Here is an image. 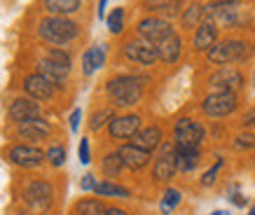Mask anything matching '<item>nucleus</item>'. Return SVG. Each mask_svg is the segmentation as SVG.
<instances>
[{
    "mask_svg": "<svg viewBox=\"0 0 255 215\" xmlns=\"http://www.w3.org/2000/svg\"><path fill=\"white\" fill-rule=\"evenodd\" d=\"M115 119V112H113V108H103V110H99V112H94L92 115V122H89V129L92 131H99L103 129L106 124H110Z\"/></svg>",
    "mask_w": 255,
    "mask_h": 215,
    "instance_id": "nucleus-28",
    "label": "nucleus"
},
{
    "mask_svg": "<svg viewBox=\"0 0 255 215\" xmlns=\"http://www.w3.org/2000/svg\"><path fill=\"white\" fill-rule=\"evenodd\" d=\"M94 194H96V197H120V199H127L131 192H129L127 187H122V185H115V183H110V180H103V183L96 185Z\"/></svg>",
    "mask_w": 255,
    "mask_h": 215,
    "instance_id": "nucleus-25",
    "label": "nucleus"
},
{
    "mask_svg": "<svg viewBox=\"0 0 255 215\" xmlns=\"http://www.w3.org/2000/svg\"><path fill=\"white\" fill-rule=\"evenodd\" d=\"M220 166H223V159H218L216 164L204 173V178H201V185H204V187H211V185L216 183V176H218V171H220Z\"/></svg>",
    "mask_w": 255,
    "mask_h": 215,
    "instance_id": "nucleus-34",
    "label": "nucleus"
},
{
    "mask_svg": "<svg viewBox=\"0 0 255 215\" xmlns=\"http://www.w3.org/2000/svg\"><path fill=\"white\" fill-rule=\"evenodd\" d=\"M122 54H124V59H129L131 63H138V66H155L159 61L157 47L145 42L143 38L127 40L122 45Z\"/></svg>",
    "mask_w": 255,
    "mask_h": 215,
    "instance_id": "nucleus-7",
    "label": "nucleus"
},
{
    "mask_svg": "<svg viewBox=\"0 0 255 215\" xmlns=\"http://www.w3.org/2000/svg\"><path fill=\"white\" fill-rule=\"evenodd\" d=\"M136 31H138V38H143L145 42H150V45H159L164 38H169V35H173V23L169 21V19H164V16H155L150 14L145 16V19H140L138 26H136Z\"/></svg>",
    "mask_w": 255,
    "mask_h": 215,
    "instance_id": "nucleus-4",
    "label": "nucleus"
},
{
    "mask_svg": "<svg viewBox=\"0 0 255 215\" xmlns=\"http://www.w3.org/2000/svg\"><path fill=\"white\" fill-rule=\"evenodd\" d=\"M80 161H82V164H89V161H92V152H89V140L87 138H82L80 140Z\"/></svg>",
    "mask_w": 255,
    "mask_h": 215,
    "instance_id": "nucleus-37",
    "label": "nucleus"
},
{
    "mask_svg": "<svg viewBox=\"0 0 255 215\" xmlns=\"http://www.w3.org/2000/svg\"><path fill=\"white\" fill-rule=\"evenodd\" d=\"M220 2H234V0H209V5H220Z\"/></svg>",
    "mask_w": 255,
    "mask_h": 215,
    "instance_id": "nucleus-44",
    "label": "nucleus"
},
{
    "mask_svg": "<svg viewBox=\"0 0 255 215\" xmlns=\"http://www.w3.org/2000/svg\"><path fill=\"white\" fill-rule=\"evenodd\" d=\"M145 9L147 12H155V16H164V19L183 12L178 0H145Z\"/></svg>",
    "mask_w": 255,
    "mask_h": 215,
    "instance_id": "nucleus-24",
    "label": "nucleus"
},
{
    "mask_svg": "<svg viewBox=\"0 0 255 215\" xmlns=\"http://www.w3.org/2000/svg\"><path fill=\"white\" fill-rule=\"evenodd\" d=\"M35 73H40L42 77H47L54 87H61L63 80L68 77L70 68H66V66H61V63L52 61L49 56H42V59L38 61V70H35Z\"/></svg>",
    "mask_w": 255,
    "mask_h": 215,
    "instance_id": "nucleus-18",
    "label": "nucleus"
},
{
    "mask_svg": "<svg viewBox=\"0 0 255 215\" xmlns=\"http://www.w3.org/2000/svg\"><path fill=\"white\" fill-rule=\"evenodd\" d=\"M173 159H176V169L180 173H190L199 166V150L197 147H176Z\"/></svg>",
    "mask_w": 255,
    "mask_h": 215,
    "instance_id": "nucleus-20",
    "label": "nucleus"
},
{
    "mask_svg": "<svg viewBox=\"0 0 255 215\" xmlns=\"http://www.w3.org/2000/svg\"><path fill=\"white\" fill-rule=\"evenodd\" d=\"M82 73H85L87 77H89V75H94V73H96V66H94L92 49H87V52L82 54Z\"/></svg>",
    "mask_w": 255,
    "mask_h": 215,
    "instance_id": "nucleus-36",
    "label": "nucleus"
},
{
    "mask_svg": "<svg viewBox=\"0 0 255 215\" xmlns=\"http://www.w3.org/2000/svg\"><path fill=\"white\" fill-rule=\"evenodd\" d=\"M117 154H120V159H122L124 169H129V171H140V169H145L147 164H150V152L136 147L133 143L122 145L120 150H117Z\"/></svg>",
    "mask_w": 255,
    "mask_h": 215,
    "instance_id": "nucleus-14",
    "label": "nucleus"
},
{
    "mask_svg": "<svg viewBox=\"0 0 255 215\" xmlns=\"http://www.w3.org/2000/svg\"><path fill=\"white\" fill-rule=\"evenodd\" d=\"M80 119H82V110H80V108H75V110L70 112V131H73V133H78Z\"/></svg>",
    "mask_w": 255,
    "mask_h": 215,
    "instance_id": "nucleus-40",
    "label": "nucleus"
},
{
    "mask_svg": "<svg viewBox=\"0 0 255 215\" xmlns=\"http://www.w3.org/2000/svg\"><path fill=\"white\" fill-rule=\"evenodd\" d=\"M230 201H232L234 206H239V208H246V204H248V201L244 199V194H241L237 187H232V190H230Z\"/></svg>",
    "mask_w": 255,
    "mask_h": 215,
    "instance_id": "nucleus-38",
    "label": "nucleus"
},
{
    "mask_svg": "<svg viewBox=\"0 0 255 215\" xmlns=\"http://www.w3.org/2000/svg\"><path fill=\"white\" fill-rule=\"evenodd\" d=\"M237 106H239V99L232 92H211L201 101V110L206 117H227L237 110Z\"/></svg>",
    "mask_w": 255,
    "mask_h": 215,
    "instance_id": "nucleus-5",
    "label": "nucleus"
},
{
    "mask_svg": "<svg viewBox=\"0 0 255 215\" xmlns=\"http://www.w3.org/2000/svg\"><path fill=\"white\" fill-rule=\"evenodd\" d=\"M16 133H19L23 140H42L52 133V126H49V122H45L42 117H33V119H26V122L16 124Z\"/></svg>",
    "mask_w": 255,
    "mask_h": 215,
    "instance_id": "nucleus-15",
    "label": "nucleus"
},
{
    "mask_svg": "<svg viewBox=\"0 0 255 215\" xmlns=\"http://www.w3.org/2000/svg\"><path fill=\"white\" fill-rule=\"evenodd\" d=\"M38 35L54 47H66L78 40L80 26L70 16H47L38 23Z\"/></svg>",
    "mask_w": 255,
    "mask_h": 215,
    "instance_id": "nucleus-2",
    "label": "nucleus"
},
{
    "mask_svg": "<svg viewBox=\"0 0 255 215\" xmlns=\"http://www.w3.org/2000/svg\"><path fill=\"white\" fill-rule=\"evenodd\" d=\"M108 208L103 206L101 199H80L78 206H75V213L78 215H106Z\"/></svg>",
    "mask_w": 255,
    "mask_h": 215,
    "instance_id": "nucleus-26",
    "label": "nucleus"
},
{
    "mask_svg": "<svg viewBox=\"0 0 255 215\" xmlns=\"http://www.w3.org/2000/svg\"><path fill=\"white\" fill-rule=\"evenodd\" d=\"M176 159H173V152L169 154H159L155 159V166H152V178H155L157 183H166L173 178L176 173Z\"/></svg>",
    "mask_w": 255,
    "mask_h": 215,
    "instance_id": "nucleus-22",
    "label": "nucleus"
},
{
    "mask_svg": "<svg viewBox=\"0 0 255 215\" xmlns=\"http://www.w3.org/2000/svg\"><path fill=\"white\" fill-rule=\"evenodd\" d=\"M244 126H255V108L244 115Z\"/></svg>",
    "mask_w": 255,
    "mask_h": 215,
    "instance_id": "nucleus-41",
    "label": "nucleus"
},
{
    "mask_svg": "<svg viewBox=\"0 0 255 215\" xmlns=\"http://www.w3.org/2000/svg\"><path fill=\"white\" fill-rule=\"evenodd\" d=\"M47 56L52 59V61L61 63V66H66V68H70V54L63 49V47H52L49 52H47Z\"/></svg>",
    "mask_w": 255,
    "mask_h": 215,
    "instance_id": "nucleus-32",
    "label": "nucleus"
},
{
    "mask_svg": "<svg viewBox=\"0 0 255 215\" xmlns=\"http://www.w3.org/2000/svg\"><path fill=\"white\" fill-rule=\"evenodd\" d=\"M206 19V7L199 2H190L183 12H180V26L183 28H199V23Z\"/></svg>",
    "mask_w": 255,
    "mask_h": 215,
    "instance_id": "nucleus-23",
    "label": "nucleus"
},
{
    "mask_svg": "<svg viewBox=\"0 0 255 215\" xmlns=\"http://www.w3.org/2000/svg\"><path fill=\"white\" fill-rule=\"evenodd\" d=\"M234 147L251 150V147H255V136L253 133H241V136H237V140H234Z\"/></svg>",
    "mask_w": 255,
    "mask_h": 215,
    "instance_id": "nucleus-35",
    "label": "nucleus"
},
{
    "mask_svg": "<svg viewBox=\"0 0 255 215\" xmlns=\"http://www.w3.org/2000/svg\"><path fill=\"white\" fill-rule=\"evenodd\" d=\"M106 23H108V31L113 33V35H120V33L124 31V9L115 7L108 16H106Z\"/></svg>",
    "mask_w": 255,
    "mask_h": 215,
    "instance_id": "nucleus-29",
    "label": "nucleus"
},
{
    "mask_svg": "<svg viewBox=\"0 0 255 215\" xmlns=\"http://www.w3.org/2000/svg\"><path fill=\"white\" fill-rule=\"evenodd\" d=\"M89 49H92L94 66H96V70L103 68V66H106V45H94V47H89Z\"/></svg>",
    "mask_w": 255,
    "mask_h": 215,
    "instance_id": "nucleus-33",
    "label": "nucleus"
},
{
    "mask_svg": "<svg viewBox=\"0 0 255 215\" xmlns=\"http://www.w3.org/2000/svg\"><path fill=\"white\" fill-rule=\"evenodd\" d=\"M106 215H127L122 211V208H108V211H106Z\"/></svg>",
    "mask_w": 255,
    "mask_h": 215,
    "instance_id": "nucleus-43",
    "label": "nucleus"
},
{
    "mask_svg": "<svg viewBox=\"0 0 255 215\" xmlns=\"http://www.w3.org/2000/svg\"><path fill=\"white\" fill-rule=\"evenodd\" d=\"M45 159H47V152H42L35 145H14L9 150V161L14 166H21V169H35Z\"/></svg>",
    "mask_w": 255,
    "mask_h": 215,
    "instance_id": "nucleus-9",
    "label": "nucleus"
},
{
    "mask_svg": "<svg viewBox=\"0 0 255 215\" xmlns=\"http://www.w3.org/2000/svg\"><path fill=\"white\" fill-rule=\"evenodd\" d=\"M54 89L56 87L40 73H31V75L23 77V92L28 94L33 101H49L54 96Z\"/></svg>",
    "mask_w": 255,
    "mask_h": 215,
    "instance_id": "nucleus-11",
    "label": "nucleus"
},
{
    "mask_svg": "<svg viewBox=\"0 0 255 215\" xmlns=\"http://www.w3.org/2000/svg\"><path fill=\"white\" fill-rule=\"evenodd\" d=\"M147 77L138 75H120L108 80L106 85V94L113 101V106L117 108H131L143 99V87H145Z\"/></svg>",
    "mask_w": 255,
    "mask_h": 215,
    "instance_id": "nucleus-1",
    "label": "nucleus"
},
{
    "mask_svg": "<svg viewBox=\"0 0 255 215\" xmlns=\"http://www.w3.org/2000/svg\"><path fill=\"white\" fill-rule=\"evenodd\" d=\"M218 42V23L213 19H204L199 23V28L194 31V38H192V49L194 52H209L211 47Z\"/></svg>",
    "mask_w": 255,
    "mask_h": 215,
    "instance_id": "nucleus-13",
    "label": "nucleus"
},
{
    "mask_svg": "<svg viewBox=\"0 0 255 215\" xmlns=\"http://www.w3.org/2000/svg\"><path fill=\"white\" fill-rule=\"evenodd\" d=\"M248 215H255V206H253V208H251V213H248Z\"/></svg>",
    "mask_w": 255,
    "mask_h": 215,
    "instance_id": "nucleus-46",
    "label": "nucleus"
},
{
    "mask_svg": "<svg viewBox=\"0 0 255 215\" xmlns=\"http://www.w3.org/2000/svg\"><path fill=\"white\" fill-rule=\"evenodd\" d=\"M131 140L136 147L145 150V152H152V150H157V147L162 145V129H159V126H145V129H140Z\"/></svg>",
    "mask_w": 255,
    "mask_h": 215,
    "instance_id": "nucleus-19",
    "label": "nucleus"
},
{
    "mask_svg": "<svg viewBox=\"0 0 255 215\" xmlns=\"http://www.w3.org/2000/svg\"><path fill=\"white\" fill-rule=\"evenodd\" d=\"M106 5H108V0H99V9H96L99 19H106Z\"/></svg>",
    "mask_w": 255,
    "mask_h": 215,
    "instance_id": "nucleus-42",
    "label": "nucleus"
},
{
    "mask_svg": "<svg viewBox=\"0 0 255 215\" xmlns=\"http://www.w3.org/2000/svg\"><path fill=\"white\" fill-rule=\"evenodd\" d=\"M96 178L92 176V173H87L85 178H82V183H80V187H82V192H94V190H96Z\"/></svg>",
    "mask_w": 255,
    "mask_h": 215,
    "instance_id": "nucleus-39",
    "label": "nucleus"
},
{
    "mask_svg": "<svg viewBox=\"0 0 255 215\" xmlns=\"http://www.w3.org/2000/svg\"><path fill=\"white\" fill-rule=\"evenodd\" d=\"M52 197H54V190H52V185L47 183V180H35L26 187V192H23V199L28 201L35 211H45L49 204H52Z\"/></svg>",
    "mask_w": 255,
    "mask_h": 215,
    "instance_id": "nucleus-12",
    "label": "nucleus"
},
{
    "mask_svg": "<svg viewBox=\"0 0 255 215\" xmlns=\"http://www.w3.org/2000/svg\"><path fill=\"white\" fill-rule=\"evenodd\" d=\"M253 87H255V77H253Z\"/></svg>",
    "mask_w": 255,
    "mask_h": 215,
    "instance_id": "nucleus-47",
    "label": "nucleus"
},
{
    "mask_svg": "<svg viewBox=\"0 0 255 215\" xmlns=\"http://www.w3.org/2000/svg\"><path fill=\"white\" fill-rule=\"evenodd\" d=\"M211 215H232V213H230V211H213Z\"/></svg>",
    "mask_w": 255,
    "mask_h": 215,
    "instance_id": "nucleus-45",
    "label": "nucleus"
},
{
    "mask_svg": "<svg viewBox=\"0 0 255 215\" xmlns=\"http://www.w3.org/2000/svg\"><path fill=\"white\" fill-rule=\"evenodd\" d=\"M47 159H49V164H52L54 169L63 166V161H66V147H61V145H52L49 150H47Z\"/></svg>",
    "mask_w": 255,
    "mask_h": 215,
    "instance_id": "nucleus-31",
    "label": "nucleus"
},
{
    "mask_svg": "<svg viewBox=\"0 0 255 215\" xmlns=\"http://www.w3.org/2000/svg\"><path fill=\"white\" fill-rule=\"evenodd\" d=\"M9 117H12L16 124L26 122V119H33V117H40V106L31 96H19V99H14L12 106H9Z\"/></svg>",
    "mask_w": 255,
    "mask_h": 215,
    "instance_id": "nucleus-16",
    "label": "nucleus"
},
{
    "mask_svg": "<svg viewBox=\"0 0 255 215\" xmlns=\"http://www.w3.org/2000/svg\"><path fill=\"white\" fill-rule=\"evenodd\" d=\"M253 52V47L244 42V40L230 38V40H220L206 52V61L213 66H227V63H239L246 61Z\"/></svg>",
    "mask_w": 255,
    "mask_h": 215,
    "instance_id": "nucleus-3",
    "label": "nucleus"
},
{
    "mask_svg": "<svg viewBox=\"0 0 255 215\" xmlns=\"http://www.w3.org/2000/svg\"><path fill=\"white\" fill-rule=\"evenodd\" d=\"M122 169H124V164H122V159H120V154L117 152L106 154L103 161H101V171H103L108 178H117L120 173H122Z\"/></svg>",
    "mask_w": 255,
    "mask_h": 215,
    "instance_id": "nucleus-27",
    "label": "nucleus"
},
{
    "mask_svg": "<svg viewBox=\"0 0 255 215\" xmlns=\"http://www.w3.org/2000/svg\"><path fill=\"white\" fill-rule=\"evenodd\" d=\"M157 54H159V61L162 63H169V66L178 63L180 56H183V40H180V35L173 33L169 38H164L162 42L157 45Z\"/></svg>",
    "mask_w": 255,
    "mask_h": 215,
    "instance_id": "nucleus-17",
    "label": "nucleus"
},
{
    "mask_svg": "<svg viewBox=\"0 0 255 215\" xmlns=\"http://www.w3.org/2000/svg\"><path fill=\"white\" fill-rule=\"evenodd\" d=\"M138 131H140V117L138 115H120L108 124L110 138H115V140L133 138Z\"/></svg>",
    "mask_w": 255,
    "mask_h": 215,
    "instance_id": "nucleus-10",
    "label": "nucleus"
},
{
    "mask_svg": "<svg viewBox=\"0 0 255 215\" xmlns=\"http://www.w3.org/2000/svg\"><path fill=\"white\" fill-rule=\"evenodd\" d=\"M204 140V126L190 117H180L173 126V145L176 147H197Z\"/></svg>",
    "mask_w": 255,
    "mask_h": 215,
    "instance_id": "nucleus-6",
    "label": "nucleus"
},
{
    "mask_svg": "<svg viewBox=\"0 0 255 215\" xmlns=\"http://www.w3.org/2000/svg\"><path fill=\"white\" fill-rule=\"evenodd\" d=\"M180 199H183V194L178 192V190H173V187H169V190L164 192V197H162V204H159L162 213L164 215H171V211L180 204Z\"/></svg>",
    "mask_w": 255,
    "mask_h": 215,
    "instance_id": "nucleus-30",
    "label": "nucleus"
},
{
    "mask_svg": "<svg viewBox=\"0 0 255 215\" xmlns=\"http://www.w3.org/2000/svg\"><path fill=\"white\" fill-rule=\"evenodd\" d=\"M209 85L213 92L237 94L241 87H244V75H241V70H237L234 66H223V68H218L216 73L209 77Z\"/></svg>",
    "mask_w": 255,
    "mask_h": 215,
    "instance_id": "nucleus-8",
    "label": "nucleus"
},
{
    "mask_svg": "<svg viewBox=\"0 0 255 215\" xmlns=\"http://www.w3.org/2000/svg\"><path fill=\"white\" fill-rule=\"evenodd\" d=\"M42 7L49 12V16H70L80 12L82 0H42Z\"/></svg>",
    "mask_w": 255,
    "mask_h": 215,
    "instance_id": "nucleus-21",
    "label": "nucleus"
}]
</instances>
